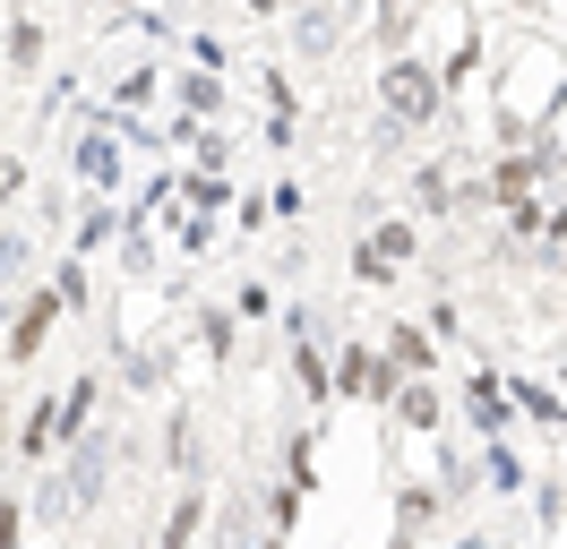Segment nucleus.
<instances>
[{
	"mask_svg": "<svg viewBox=\"0 0 567 549\" xmlns=\"http://www.w3.org/2000/svg\"><path fill=\"white\" fill-rule=\"evenodd\" d=\"M249 18H284V9H292V0H241Z\"/></svg>",
	"mask_w": 567,
	"mask_h": 549,
	"instance_id": "obj_19",
	"label": "nucleus"
},
{
	"mask_svg": "<svg viewBox=\"0 0 567 549\" xmlns=\"http://www.w3.org/2000/svg\"><path fill=\"white\" fill-rule=\"evenodd\" d=\"M439 69V95H464L473 77H482V27L473 18H456V43H447V61H430Z\"/></svg>",
	"mask_w": 567,
	"mask_h": 549,
	"instance_id": "obj_5",
	"label": "nucleus"
},
{
	"mask_svg": "<svg viewBox=\"0 0 567 549\" xmlns=\"http://www.w3.org/2000/svg\"><path fill=\"white\" fill-rule=\"evenodd\" d=\"M388 412L404 421V429H439V412H447V404H439V386H430V377H404Z\"/></svg>",
	"mask_w": 567,
	"mask_h": 549,
	"instance_id": "obj_8",
	"label": "nucleus"
},
{
	"mask_svg": "<svg viewBox=\"0 0 567 549\" xmlns=\"http://www.w3.org/2000/svg\"><path fill=\"white\" fill-rule=\"evenodd\" d=\"M422 258V224H404V215H388V224H370V232L353 240V283L361 292H388L395 274Z\"/></svg>",
	"mask_w": 567,
	"mask_h": 549,
	"instance_id": "obj_2",
	"label": "nucleus"
},
{
	"mask_svg": "<svg viewBox=\"0 0 567 549\" xmlns=\"http://www.w3.org/2000/svg\"><path fill=\"white\" fill-rule=\"evenodd\" d=\"M27 267H35V249H27V232H0V301L27 283Z\"/></svg>",
	"mask_w": 567,
	"mask_h": 549,
	"instance_id": "obj_11",
	"label": "nucleus"
},
{
	"mask_svg": "<svg viewBox=\"0 0 567 549\" xmlns=\"http://www.w3.org/2000/svg\"><path fill=\"white\" fill-rule=\"evenodd\" d=\"M404 9H439V0H404Z\"/></svg>",
	"mask_w": 567,
	"mask_h": 549,
	"instance_id": "obj_21",
	"label": "nucleus"
},
{
	"mask_svg": "<svg viewBox=\"0 0 567 549\" xmlns=\"http://www.w3.org/2000/svg\"><path fill=\"white\" fill-rule=\"evenodd\" d=\"M344 18H353V0H310V9L284 18V43H292L301 61H327V52L344 43Z\"/></svg>",
	"mask_w": 567,
	"mask_h": 549,
	"instance_id": "obj_3",
	"label": "nucleus"
},
{
	"mask_svg": "<svg viewBox=\"0 0 567 549\" xmlns=\"http://www.w3.org/2000/svg\"><path fill=\"white\" fill-rule=\"evenodd\" d=\"M198 335H207V352L224 361V352H233V318H224V309H207V318H198Z\"/></svg>",
	"mask_w": 567,
	"mask_h": 549,
	"instance_id": "obj_17",
	"label": "nucleus"
},
{
	"mask_svg": "<svg viewBox=\"0 0 567 549\" xmlns=\"http://www.w3.org/2000/svg\"><path fill=\"white\" fill-rule=\"evenodd\" d=\"M198 515H207V498L189 489V498L173 507V524H164V549H189V541H198Z\"/></svg>",
	"mask_w": 567,
	"mask_h": 549,
	"instance_id": "obj_14",
	"label": "nucleus"
},
{
	"mask_svg": "<svg viewBox=\"0 0 567 549\" xmlns=\"http://www.w3.org/2000/svg\"><path fill=\"white\" fill-rule=\"evenodd\" d=\"M9 198H27V155L0 146V206H9Z\"/></svg>",
	"mask_w": 567,
	"mask_h": 549,
	"instance_id": "obj_16",
	"label": "nucleus"
},
{
	"mask_svg": "<svg viewBox=\"0 0 567 549\" xmlns=\"http://www.w3.org/2000/svg\"><path fill=\"white\" fill-rule=\"evenodd\" d=\"M550 172H567V146H559V155H550Z\"/></svg>",
	"mask_w": 567,
	"mask_h": 549,
	"instance_id": "obj_20",
	"label": "nucleus"
},
{
	"mask_svg": "<svg viewBox=\"0 0 567 549\" xmlns=\"http://www.w3.org/2000/svg\"><path fill=\"white\" fill-rule=\"evenodd\" d=\"M52 318H61V292H52V283L27 292V301H18V327H9V361H35L43 335H52Z\"/></svg>",
	"mask_w": 567,
	"mask_h": 549,
	"instance_id": "obj_4",
	"label": "nucleus"
},
{
	"mask_svg": "<svg viewBox=\"0 0 567 549\" xmlns=\"http://www.w3.org/2000/svg\"><path fill=\"white\" fill-rule=\"evenodd\" d=\"M464 421H473L482 438H507V421H516V404H507V386H498L491 370H482L473 386H464Z\"/></svg>",
	"mask_w": 567,
	"mask_h": 549,
	"instance_id": "obj_7",
	"label": "nucleus"
},
{
	"mask_svg": "<svg viewBox=\"0 0 567 549\" xmlns=\"http://www.w3.org/2000/svg\"><path fill=\"white\" fill-rule=\"evenodd\" d=\"M507 404H525L533 421H550V429H559V421H567V412H559V395H550L542 377H516V386H507Z\"/></svg>",
	"mask_w": 567,
	"mask_h": 549,
	"instance_id": "obj_12",
	"label": "nucleus"
},
{
	"mask_svg": "<svg viewBox=\"0 0 567 549\" xmlns=\"http://www.w3.org/2000/svg\"><path fill=\"white\" fill-rule=\"evenodd\" d=\"M379 112H388L404 137H422L439 112H447V95H439V69H430V52H388L379 61Z\"/></svg>",
	"mask_w": 567,
	"mask_h": 549,
	"instance_id": "obj_1",
	"label": "nucleus"
},
{
	"mask_svg": "<svg viewBox=\"0 0 567 549\" xmlns=\"http://www.w3.org/2000/svg\"><path fill=\"white\" fill-rule=\"evenodd\" d=\"M181 103H189V112H224V77H215V69H189V77H181Z\"/></svg>",
	"mask_w": 567,
	"mask_h": 549,
	"instance_id": "obj_13",
	"label": "nucleus"
},
{
	"mask_svg": "<svg viewBox=\"0 0 567 549\" xmlns=\"http://www.w3.org/2000/svg\"><path fill=\"white\" fill-rule=\"evenodd\" d=\"M388 361H395L404 377H430V361H439V343H430L422 327L404 318V327H388Z\"/></svg>",
	"mask_w": 567,
	"mask_h": 549,
	"instance_id": "obj_9",
	"label": "nucleus"
},
{
	"mask_svg": "<svg viewBox=\"0 0 567 549\" xmlns=\"http://www.w3.org/2000/svg\"><path fill=\"white\" fill-rule=\"evenodd\" d=\"M18 532H27V515H18V498H0V549H18Z\"/></svg>",
	"mask_w": 567,
	"mask_h": 549,
	"instance_id": "obj_18",
	"label": "nucleus"
},
{
	"mask_svg": "<svg viewBox=\"0 0 567 549\" xmlns=\"http://www.w3.org/2000/svg\"><path fill=\"white\" fill-rule=\"evenodd\" d=\"M70 172H78V180H95V189H112V172H121V130L70 137Z\"/></svg>",
	"mask_w": 567,
	"mask_h": 549,
	"instance_id": "obj_6",
	"label": "nucleus"
},
{
	"mask_svg": "<svg viewBox=\"0 0 567 549\" xmlns=\"http://www.w3.org/2000/svg\"><path fill=\"white\" fill-rule=\"evenodd\" d=\"M0 61H9V77H35V69H43V27H35V18H18V27H9Z\"/></svg>",
	"mask_w": 567,
	"mask_h": 549,
	"instance_id": "obj_10",
	"label": "nucleus"
},
{
	"mask_svg": "<svg viewBox=\"0 0 567 549\" xmlns=\"http://www.w3.org/2000/svg\"><path fill=\"white\" fill-rule=\"evenodd\" d=\"M52 438H61V421H52V404H35V412H27V429H18V446H27V455H43Z\"/></svg>",
	"mask_w": 567,
	"mask_h": 549,
	"instance_id": "obj_15",
	"label": "nucleus"
}]
</instances>
